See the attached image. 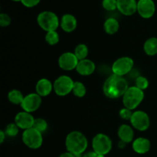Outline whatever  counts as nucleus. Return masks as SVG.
I'll list each match as a JSON object with an SVG mask.
<instances>
[{"instance_id":"1","label":"nucleus","mask_w":157,"mask_h":157,"mask_svg":"<svg viewBox=\"0 0 157 157\" xmlns=\"http://www.w3.org/2000/svg\"><path fill=\"white\" fill-rule=\"evenodd\" d=\"M128 87V83L124 77L113 74L104 81L103 91L107 98L116 99L124 96Z\"/></svg>"},{"instance_id":"2","label":"nucleus","mask_w":157,"mask_h":157,"mask_svg":"<svg viewBox=\"0 0 157 157\" xmlns=\"http://www.w3.org/2000/svg\"><path fill=\"white\" fill-rule=\"evenodd\" d=\"M88 145L87 139L81 132L71 131L67 134L65 139V147L67 151L73 153L77 157H81L86 151Z\"/></svg>"},{"instance_id":"3","label":"nucleus","mask_w":157,"mask_h":157,"mask_svg":"<svg viewBox=\"0 0 157 157\" xmlns=\"http://www.w3.org/2000/svg\"><path fill=\"white\" fill-rule=\"evenodd\" d=\"M144 90H140L136 86L129 87L123 96V103L124 107L130 110H134L144 99Z\"/></svg>"},{"instance_id":"4","label":"nucleus","mask_w":157,"mask_h":157,"mask_svg":"<svg viewBox=\"0 0 157 157\" xmlns=\"http://www.w3.org/2000/svg\"><path fill=\"white\" fill-rule=\"evenodd\" d=\"M37 22L41 29L46 32L56 31L60 25V20L58 15L51 11H43L37 16Z\"/></svg>"},{"instance_id":"5","label":"nucleus","mask_w":157,"mask_h":157,"mask_svg":"<svg viewBox=\"0 0 157 157\" xmlns=\"http://www.w3.org/2000/svg\"><path fill=\"white\" fill-rule=\"evenodd\" d=\"M112 141L107 135L104 133H98L95 135L92 140V148L97 154L105 155L108 154L112 149Z\"/></svg>"},{"instance_id":"6","label":"nucleus","mask_w":157,"mask_h":157,"mask_svg":"<svg viewBox=\"0 0 157 157\" xmlns=\"http://www.w3.org/2000/svg\"><path fill=\"white\" fill-rule=\"evenodd\" d=\"M21 138L25 145L32 150H37L42 145V133L33 127L24 130Z\"/></svg>"},{"instance_id":"7","label":"nucleus","mask_w":157,"mask_h":157,"mask_svg":"<svg viewBox=\"0 0 157 157\" xmlns=\"http://www.w3.org/2000/svg\"><path fill=\"white\" fill-rule=\"evenodd\" d=\"M74 83L71 78L67 75H61L54 82V91L58 96H66L72 92Z\"/></svg>"},{"instance_id":"8","label":"nucleus","mask_w":157,"mask_h":157,"mask_svg":"<svg viewBox=\"0 0 157 157\" xmlns=\"http://www.w3.org/2000/svg\"><path fill=\"white\" fill-rule=\"evenodd\" d=\"M134 65V61L130 57H121L117 59L112 64V72L113 75L124 77L130 73Z\"/></svg>"},{"instance_id":"9","label":"nucleus","mask_w":157,"mask_h":157,"mask_svg":"<svg viewBox=\"0 0 157 157\" xmlns=\"http://www.w3.org/2000/svg\"><path fill=\"white\" fill-rule=\"evenodd\" d=\"M130 121L133 128L139 131H145L150 125V120L148 114L143 110H136L133 112Z\"/></svg>"},{"instance_id":"10","label":"nucleus","mask_w":157,"mask_h":157,"mask_svg":"<svg viewBox=\"0 0 157 157\" xmlns=\"http://www.w3.org/2000/svg\"><path fill=\"white\" fill-rule=\"evenodd\" d=\"M41 97L37 93L29 94L25 96L21 104V107L24 111L32 113L38 110L41 104Z\"/></svg>"},{"instance_id":"11","label":"nucleus","mask_w":157,"mask_h":157,"mask_svg":"<svg viewBox=\"0 0 157 157\" xmlns=\"http://www.w3.org/2000/svg\"><path fill=\"white\" fill-rule=\"evenodd\" d=\"M79 60L73 52H64L58 58V65L64 71H72L76 69Z\"/></svg>"},{"instance_id":"12","label":"nucleus","mask_w":157,"mask_h":157,"mask_svg":"<svg viewBox=\"0 0 157 157\" xmlns=\"http://www.w3.org/2000/svg\"><path fill=\"white\" fill-rule=\"evenodd\" d=\"M156 12V5L153 0H139L137 2V12L142 18H150Z\"/></svg>"},{"instance_id":"13","label":"nucleus","mask_w":157,"mask_h":157,"mask_svg":"<svg viewBox=\"0 0 157 157\" xmlns=\"http://www.w3.org/2000/svg\"><path fill=\"white\" fill-rule=\"evenodd\" d=\"M35 118L31 113L26 111L19 112L15 117V123L21 130H28L33 127Z\"/></svg>"},{"instance_id":"14","label":"nucleus","mask_w":157,"mask_h":157,"mask_svg":"<svg viewBox=\"0 0 157 157\" xmlns=\"http://www.w3.org/2000/svg\"><path fill=\"white\" fill-rule=\"evenodd\" d=\"M117 9L121 14L130 16L137 12L136 0H117Z\"/></svg>"},{"instance_id":"15","label":"nucleus","mask_w":157,"mask_h":157,"mask_svg":"<svg viewBox=\"0 0 157 157\" xmlns=\"http://www.w3.org/2000/svg\"><path fill=\"white\" fill-rule=\"evenodd\" d=\"M78 21L71 14H64L60 20V26L64 32L71 33L76 29Z\"/></svg>"},{"instance_id":"16","label":"nucleus","mask_w":157,"mask_h":157,"mask_svg":"<svg viewBox=\"0 0 157 157\" xmlns=\"http://www.w3.org/2000/svg\"><path fill=\"white\" fill-rule=\"evenodd\" d=\"M96 66L94 61L90 59L81 60L77 65L76 71L79 75L82 76H89L94 72Z\"/></svg>"},{"instance_id":"17","label":"nucleus","mask_w":157,"mask_h":157,"mask_svg":"<svg viewBox=\"0 0 157 157\" xmlns=\"http://www.w3.org/2000/svg\"><path fill=\"white\" fill-rule=\"evenodd\" d=\"M132 147L135 153L138 154H145L150 151L151 144L147 138L138 137L133 141Z\"/></svg>"},{"instance_id":"18","label":"nucleus","mask_w":157,"mask_h":157,"mask_svg":"<svg viewBox=\"0 0 157 157\" xmlns=\"http://www.w3.org/2000/svg\"><path fill=\"white\" fill-rule=\"evenodd\" d=\"M52 90H54L53 84L47 78H41L35 85V91L41 98L50 94Z\"/></svg>"},{"instance_id":"19","label":"nucleus","mask_w":157,"mask_h":157,"mask_svg":"<svg viewBox=\"0 0 157 157\" xmlns=\"http://www.w3.org/2000/svg\"><path fill=\"white\" fill-rule=\"evenodd\" d=\"M117 134L120 140L126 144H129L133 141L134 132H133V128L127 124H122L119 127Z\"/></svg>"},{"instance_id":"20","label":"nucleus","mask_w":157,"mask_h":157,"mask_svg":"<svg viewBox=\"0 0 157 157\" xmlns=\"http://www.w3.org/2000/svg\"><path fill=\"white\" fill-rule=\"evenodd\" d=\"M144 50L149 56H154L157 55V38L152 37L148 38L144 42Z\"/></svg>"},{"instance_id":"21","label":"nucleus","mask_w":157,"mask_h":157,"mask_svg":"<svg viewBox=\"0 0 157 157\" xmlns=\"http://www.w3.org/2000/svg\"><path fill=\"white\" fill-rule=\"evenodd\" d=\"M119 21L114 18H108L104 24V29L108 35H113L119 30Z\"/></svg>"},{"instance_id":"22","label":"nucleus","mask_w":157,"mask_h":157,"mask_svg":"<svg viewBox=\"0 0 157 157\" xmlns=\"http://www.w3.org/2000/svg\"><path fill=\"white\" fill-rule=\"evenodd\" d=\"M25 97L23 96L22 93L17 89H13L10 90L8 94V99L12 104L15 105H21L24 100Z\"/></svg>"},{"instance_id":"23","label":"nucleus","mask_w":157,"mask_h":157,"mask_svg":"<svg viewBox=\"0 0 157 157\" xmlns=\"http://www.w3.org/2000/svg\"><path fill=\"white\" fill-rule=\"evenodd\" d=\"M74 53L79 61L86 59L87 55H88V48L86 44H79L76 46Z\"/></svg>"},{"instance_id":"24","label":"nucleus","mask_w":157,"mask_h":157,"mask_svg":"<svg viewBox=\"0 0 157 157\" xmlns=\"http://www.w3.org/2000/svg\"><path fill=\"white\" fill-rule=\"evenodd\" d=\"M86 87L84 86V84H83L81 81H75L74 83V87L73 90H72V93L74 94V95L78 98H83L84 95L86 94Z\"/></svg>"},{"instance_id":"25","label":"nucleus","mask_w":157,"mask_h":157,"mask_svg":"<svg viewBox=\"0 0 157 157\" xmlns=\"http://www.w3.org/2000/svg\"><path fill=\"white\" fill-rule=\"evenodd\" d=\"M59 35L56 31L48 32L45 35V41L49 45H55L59 42Z\"/></svg>"},{"instance_id":"26","label":"nucleus","mask_w":157,"mask_h":157,"mask_svg":"<svg viewBox=\"0 0 157 157\" xmlns=\"http://www.w3.org/2000/svg\"><path fill=\"white\" fill-rule=\"evenodd\" d=\"M32 127L42 133L43 132H44L47 130L48 123L47 121L44 119H43V118H36V119H35L33 127Z\"/></svg>"},{"instance_id":"27","label":"nucleus","mask_w":157,"mask_h":157,"mask_svg":"<svg viewBox=\"0 0 157 157\" xmlns=\"http://www.w3.org/2000/svg\"><path fill=\"white\" fill-rule=\"evenodd\" d=\"M18 128L19 127L16 125L15 123H11L6 126L5 133H6V136H10V137H15L18 135V131H19Z\"/></svg>"},{"instance_id":"28","label":"nucleus","mask_w":157,"mask_h":157,"mask_svg":"<svg viewBox=\"0 0 157 157\" xmlns=\"http://www.w3.org/2000/svg\"><path fill=\"white\" fill-rule=\"evenodd\" d=\"M135 84L136 87L140 88V90H144L149 87V81L146 77L144 76H139L136 77L135 79Z\"/></svg>"},{"instance_id":"29","label":"nucleus","mask_w":157,"mask_h":157,"mask_svg":"<svg viewBox=\"0 0 157 157\" xmlns=\"http://www.w3.org/2000/svg\"><path fill=\"white\" fill-rule=\"evenodd\" d=\"M102 6L109 12L114 11L117 9V0H103Z\"/></svg>"},{"instance_id":"30","label":"nucleus","mask_w":157,"mask_h":157,"mask_svg":"<svg viewBox=\"0 0 157 157\" xmlns=\"http://www.w3.org/2000/svg\"><path fill=\"white\" fill-rule=\"evenodd\" d=\"M133 112H132L131 110L127 108V107H124V108H122L120 110L119 115L121 117V118H122L123 120L130 121L132 115H133Z\"/></svg>"},{"instance_id":"31","label":"nucleus","mask_w":157,"mask_h":157,"mask_svg":"<svg viewBox=\"0 0 157 157\" xmlns=\"http://www.w3.org/2000/svg\"><path fill=\"white\" fill-rule=\"evenodd\" d=\"M11 21H12V19L8 14H0V26L1 27H7L11 24Z\"/></svg>"},{"instance_id":"32","label":"nucleus","mask_w":157,"mask_h":157,"mask_svg":"<svg viewBox=\"0 0 157 157\" xmlns=\"http://www.w3.org/2000/svg\"><path fill=\"white\" fill-rule=\"evenodd\" d=\"M40 2H41V0H21V2L25 7L33 8L38 6Z\"/></svg>"},{"instance_id":"33","label":"nucleus","mask_w":157,"mask_h":157,"mask_svg":"<svg viewBox=\"0 0 157 157\" xmlns=\"http://www.w3.org/2000/svg\"><path fill=\"white\" fill-rule=\"evenodd\" d=\"M81 157H98V154H97L94 151H89L84 153Z\"/></svg>"},{"instance_id":"34","label":"nucleus","mask_w":157,"mask_h":157,"mask_svg":"<svg viewBox=\"0 0 157 157\" xmlns=\"http://www.w3.org/2000/svg\"><path fill=\"white\" fill-rule=\"evenodd\" d=\"M58 157H77V156H75V155H74L73 153H70V152L67 151V152H65V153H61V154L60 155V156Z\"/></svg>"},{"instance_id":"35","label":"nucleus","mask_w":157,"mask_h":157,"mask_svg":"<svg viewBox=\"0 0 157 157\" xmlns=\"http://www.w3.org/2000/svg\"><path fill=\"white\" fill-rule=\"evenodd\" d=\"M6 136V133H5V131L1 130V131H0V144H2V143L4 142Z\"/></svg>"},{"instance_id":"36","label":"nucleus","mask_w":157,"mask_h":157,"mask_svg":"<svg viewBox=\"0 0 157 157\" xmlns=\"http://www.w3.org/2000/svg\"><path fill=\"white\" fill-rule=\"evenodd\" d=\"M126 143H124V142H123V141H120L119 142V144H118V147H119V148H121V149H123V148H124V147H125V146H126Z\"/></svg>"},{"instance_id":"37","label":"nucleus","mask_w":157,"mask_h":157,"mask_svg":"<svg viewBox=\"0 0 157 157\" xmlns=\"http://www.w3.org/2000/svg\"><path fill=\"white\" fill-rule=\"evenodd\" d=\"M12 1H13V2H21V0H12Z\"/></svg>"}]
</instances>
